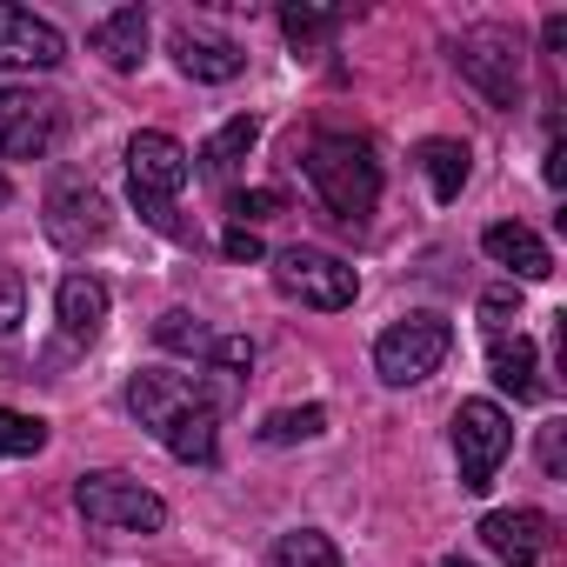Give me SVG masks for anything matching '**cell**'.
Segmentation results:
<instances>
[{
	"label": "cell",
	"mask_w": 567,
	"mask_h": 567,
	"mask_svg": "<svg viewBox=\"0 0 567 567\" xmlns=\"http://www.w3.org/2000/svg\"><path fill=\"white\" fill-rule=\"evenodd\" d=\"M127 414L187 467H214L220 454V401L207 394L200 374H161V368H141L127 374Z\"/></svg>",
	"instance_id": "obj_1"
},
{
	"label": "cell",
	"mask_w": 567,
	"mask_h": 567,
	"mask_svg": "<svg viewBox=\"0 0 567 567\" xmlns=\"http://www.w3.org/2000/svg\"><path fill=\"white\" fill-rule=\"evenodd\" d=\"M295 154H301V174H308L315 200L328 207V220H341V227L361 234V227L374 220V200H381V161H374V147H368L361 134L321 127V134H308Z\"/></svg>",
	"instance_id": "obj_2"
},
{
	"label": "cell",
	"mask_w": 567,
	"mask_h": 567,
	"mask_svg": "<svg viewBox=\"0 0 567 567\" xmlns=\"http://www.w3.org/2000/svg\"><path fill=\"white\" fill-rule=\"evenodd\" d=\"M187 147L174 141V134H161V127H141L134 141H127V187H134V207H141V220L154 227V234H167V240H194V227L181 220V187H187Z\"/></svg>",
	"instance_id": "obj_3"
},
{
	"label": "cell",
	"mask_w": 567,
	"mask_h": 567,
	"mask_svg": "<svg viewBox=\"0 0 567 567\" xmlns=\"http://www.w3.org/2000/svg\"><path fill=\"white\" fill-rule=\"evenodd\" d=\"M454 68H461V81H467L487 107H501V114H514L520 94H527V48H520V34L501 28V21L467 28V34L454 41Z\"/></svg>",
	"instance_id": "obj_4"
},
{
	"label": "cell",
	"mask_w": 567,
	"mask_h": 567,
	"mask_svg": "<svg viewBox=\"0 0 567 567\" xmlns=\"http://www.w3.org/2000/svg\"><path fill=\"white\" fill-rule=\"evenodd\" d=\"M74 507H81V520L94 534H161L167 527V501L154 487H141L134 474H114V467L81 474L74 481Z\"/></svg>",
	"instance_id": "obj_5"
},
{
	"label": "cell",
	"mask_w": 567,
	"mask_h": 567,
	"mask_svg": "<svg viewBox=\"0 0 567 567\" xmlns=\"http://www.w3.org/2000/svg\"><path fill=\"white\" fill-rule=\"evenodd\" d=\"M274 288L301 308H315V315H341L361 295V274L328 247H280L274 254Z\"/></svg>",
	"instance_id": "obj_6"
},
{
	"label": "cell",
	"mask_w": 567,
	"mask_h": 567,
	"mask_svg": "<svg viewBox=\"0 0 567 567\" xmlns=\"http://www.w3.org/2000/svg\"><path fill=\"white\" fill-rule=\"evenodd\" d=\"M447 354H454V328L441 315H408L374 341V374L388 388H421L427 374H441Z\"/></svg>",
	"instance_id": "obj_7"
},
{
	"label": "cell",
	"mask_w": 567,
	"mask_h": 567,
	"mask_svg": "<svg viewBox=\"0 0 567 567\" xmlns=\"http://www.w3.org/2000/svg\"><path fill=\"white\" fill-rule=\"evenodd\" d=\"M514 454V421L501 401H461L454 408V461H461V487L487 494L501 461Z\"/></svg>",
	"instance_id": "obj_8"
},
{
	"label": "cell",
	"mask_w": 567,
	"mask_h": 567,
	"mask_svg": "<svg viewBox=\"0 0 567 567\" xmlns=\"http://www.w3.org/2000/svg\"><path fill=\"white\" fill-rule=\"evenodd\" d=\"M41 227H48V240H54L61 254H87V247H101V240H107L114 207H107V194H101L87 174H61V181L48 187Z\"/></svg>",
	"instance_id": "obj_9"
},
{
	"label": "cell",
	"mask_w": 567,
	"mask_h": 567,
	"mask_svg": "<svg viewBox=\"0 0 567 567\" xmlns=\"http://www.w3.org/2000/svg\"><path fill=\"white\" fill-rule=\"evenodd\" d=\"M61 141V94L0 87V161H41Z\"/></svg>",
	"instance_id": "obj_10"
},
{
	"label": "cell",
	"mask_w": 567,
	"mask_h": 567,
	"mask_svg": "<svg viewBox=\"0 0 567 567\" xmlns=\"http://www.w3.org/2000/svg\"><path fill=\"white\" fill-rule=\"evenodd\" d=\"M68 61V34L28 8H8L0 0V68H34V74H54Z\"/></svg>",
	"instance_id": "obj_11"
},
{
	"label": "cell",
	"mask_w": 567,
	"mask_h": 567,
	"mask_svg": "<svg viewBox=\"0 0 567 567\" xmlns=\"http://www.w3.org/2000/svg\"><path fill=\"white\" fill-rule=\"evenodd\" d=\"M547 534H554V520L534 514V507H494V514H481V540H487L507 567H534V560L547 554Z\"/></svg>",
	"instance_id": "obj_12"
},
{
	"label": "cell",
	"mask_w": 567,
	"mask_h": 567,
	"mask_svg": "<svg viewBox=\"0 0 567 567\" xmlns=\"http://www.w3.org/2000/svg\"><path fill=\"white\" fill-rule=\"evenodd\" d=\"M174 68L187 74V81H207V87H220V81H234L240 68H247V54H240V41H227V34H200V28H174Z\"/></svg>",
	"instance_id": "obj_13"
},
{
	"label": "cell",
	"mask_w": 567,
	"mask_h": 567,
	"mask_svg": "<svg viewBox=\"0 0 567 567\" xmlns=\"http://www.w3.org/2000/svg\"><path fill=\"white\" fill-rule=\"evenodd\" d=\"M107 308H114V301H107V288H101L94 274H68L61 288H54V321H61V334L81 341V348L107 328Z\"/></svg>",
	"instance_id": "obj_14"
},
{
	"label": "cell",
	"mask_w": 567,
	"mask_h": 567,
	"mask_svg": "<svg viewBox=\"0 0 567 567\" xmlns=\"http://www.w3.org/2000/svg\"><path fill=\"white\" fill-rule=\"evenodd\" d=\"M87 48H94L114 74H134V68L147 61V14H141V8H114V14H101V21L87 28Z\"/></svg>",
	"instance_id": "obj_15"
},
{
	"label": "cell",
	"mask_w": 567,
	"mask_h": 567,
	"mask_svg": "<svg viewBox=\"0 0 567 567\" xmlns=\"http://www.w3.org/2000/svg\"><path fill=\"white\" fill-rule=\"evenodd\" d=\"M481 247H487V260L514 267L520 280H547V274H554V254H547V240H540L534 227H520V220H494V227L481 234Z\"/></svg>",
	"instance_id": "obj_16"
},
{
	"label": "cell",
	"mask_w": 567,
	"mask_h": 567,
	"mask_svg": "<svg viewBox=\"0 0 567 567\" xmlns=\"http://www.w3.org/2000/svg\"><path fill=\"white\" fill-rule=\"evenodd\" d=\"M487 374H494L501 394L534 401V394H540V354H534V341H527L520 328H514V334H494V341H487Z\"/></svg>",
	"instance_id": "obj_17"
},
{
	"label": "cell",
	"mask_w": 567,
	"mask_h": 567,
	"mask_svg": "<svg viewBox=\"0 0 567 567\" xmlns=\"http://www.w3.org/2000/svg\"><path fill=\"white\" fill-rule=\"evenodd\" d=\"M254 141H260V121H254V114H234V121H227V127H220V134H214L187 167H200L207 181H227V174L247 161V147H254Z\"/></svg>",
	"instance_id": "obj_18"
},
{
	"label": "cell",
	"mask_w": 567,
	"mask_h": 567,
	"mask_svg": "<svg viewBox=\"0 0 567 567\" xmlns=\"http://www.w3.org/2000/svg\"><path fill=\"white\" fill-rule=\"evenodd\" d=\"M421 174H427V187H434V200H461V187H467V174H474V154H467V141H421Z\"/></svg>",
	"instance_id": "obj_19"
},
{
	"label": "cell",
	"mask_w": 567,
	"mask_h": 567,
	"mask_svg": "<svg viewBox=\"0 0 567 567\" xmlns=\"http://www.w3.org/2000/svg\"><path fill=\"white\" fill-rule=\"evenodd\" d=\"M260 567H341V547H334L321 527H295V534H280V540L267 547Z\"/></svg>",
	"instance_id": "obj_20"
},
{
	"label": "cell",
	"mask_w": 567,
	"mask_h": 567,
	"mask_svg": "<svg viewBox=\"0 0 567 567\" xmlns=\"http://www.w3.org/2000/svg\"><path fill=\"white\" fill-rule=\"evenodd\" d=\"M341 28H348V14H341V8H280V34H288V48H295V54L328 48Z\"/></svg>",
	"instance_id": "obj_21"
},
{
	"label": "cell",
	"mask_w": 567,
	"mask_h": 567,
	"mask_svg": "<svg viewBox=\"0 0 567 567\" xmlns=\"http://www.w3.org/2000/svg\"><path fill=\"white\" fill-rule=\"evenodd\" d=\"M154 341H161L167 354H187V361H207V354H214V328H207L200 315H187V308H167V315L154 321Z\"/></svg>",
	"instance_id": "obj_22"
},
{
	"label": "cell",
	"mask_w": 567,
	"mask_h": 567,
	"mask_svg": "<svg viewBox=\"0 0 567 567\" xmlns=\"http://www.w3.org/2000/svg\"><path fill=\"white\" fill-rule=\"evenodd\" d=\"M328 434V408H280V414H267L260 421V441L267 447H295V441H321Z\"/></svg>",
	"instance_id": "obj_23"
},
{
	"label": "cell",
	"mask_w": 567,
	"mask_h": 567,
	"mask_svg": "<svg viewBox=\"0 0 567 567\" xmlns=\"http://www.w3.org/2000/svg\"><path fill=\"white\" fill-rule=\"evenodd\" d=\"M41 447H48V421L41 414L0 408V461H21V454H41Z\"/></svg>",
	"instance_id": "obj_24"
},
{
	"label": "cell",
	"mask_w": 567,
	"mask_h": 567,
	"mask_svg": "<svg viewBox=\"0 0 567 567\" xmlns=\"http://www.w3.org/2000/svg\"><path fill=\"white\" fill-rule=\"evenodd\" d=\"M514 321H520V295L514 288H487L481 295V334L494 341V334H514Z\"/></svg>",
	"instance_id": "obj_25"
},
{
	"label": "cell",
	"mask_w": 567,
	"mask_h": 567,
	"mask_svg": "<svg viewBox=\"0 0 567 567\" xmlns=\"http://www.w3.org/2000/svg\"><path fill=\"white\" fill-rule=\"evenodd\" d=\"M21 321H28V280H21V267H0V341Z\"/></svg>",
	"instance_id": "obj_26"
},
{
	"label": "cell",
	"mask_w": 567,
	"mask_h": 567,
	"mask_svg": "<svg viewBox=\"0 0 567 567\" xmlns=\"http://www.w3.org/2000/svg\"><path fill=\"white\" fill-rule=\"evenodd\" d=\"M227 214H234V227H247V220H260V214H280V187H247V194H227Z\"/></svg>",
	"instance_id": "obj_27"
},
{
	"label": "cell",
	"mask_w": 567,
	"mask_h": 567,
	"mask_svg": "<svg viewBox=\"0 0 567 567\" xmlns=\"http://www.w3.org/2000/svg\"><path fill=\"white\" fill-rule=\"evenodd\" d=\"M207 368H220V374H247V368H254V341H247V334H214Z\"/></svg>",
	"instance_id": "obj_28"
},
{
	"label": "cell",
	"mask_w": 567,
	"mask_h": 567,
	"mask_svg": "<svg viewBox=\"0 0 567 567\" xmlns=\"http://www.w3.org/2000/svg\"><path fill=\"white\" fill-rule=\"evenodd\" d=\"M540 474H547V481L567 474V421H547V427H540Z\"/></svg>",
	"instance_id": "obj_29"
},
{
	"label": "cell",
	"mask_w": 567,
	"mask_h": 567,
	"mask_svg": "<svg viewBox=\"0 0 567 567\" xmlns=\"http://www.w3.org/2000/svg\"><path fill=\"white\" fill-rule=\"evenodd\" d=\"M220 254H227V260H267L260 234H254V227H234V220H227V234H220Z\"/></svg>",
	"instance_id": "obj_30"
},
{
	"label": "cell",
	"mask_w": 567,
	"mask_h": 567,
	"mask_svg": "<svg viewBox=\"0 0 567 567\" xmlns=\"http://www.w3.org/2000/svg\"><path fill=\"white\" fill-rule=\"evenodd\" d=\"M540 174H547V187H567V147H560V127L547 134V161H540Z\"/></svg>",
	"instance_id": "obj_31"
},
{
	"label": "cell",
	"mask_w": 567,
	"mask_h": 567,
	"mask_svg": "<svg viewBox=\"0 0 567 567\" xmlns=\"http://www.w3.org/2000/svg\"><path fill=\"white\" fill-rule=\"evenodd\" d=\"M540 48H547V54L567 48V14H547V21H540Z\"/></svg>",
	"instance_id": "obj_32"
},
{
	"label": "cell",
	"mask_w": 567,
	"mask_h": 567,
	"mask_svg": "<svg viewBox=\"0 0 567 567\" xmlns=\"http://www.w3.org/2000/svg\"><path fill=\"white\" fill-rule=\"evenodd\" d=\"M441 567H474V560H461V554H447V560H441Z\"/></svg>",
	"instance_id": "obj_33"
},
{
	"label": "cell",
	"mask_w": 567,
	"mask_h": 567,
	"mask_svg": "<svg viewBox=\"0 0 567 567\" xmlns=\"http://www.w3.org/2000/svg\"><path fill=\"white\" fill-rule=\"evenodd\" d=\"M0 200H8V181H0Z\"/></svg>",
	"instance_id": "obj_34"
}]
</instances>
